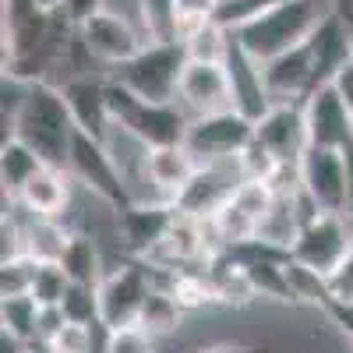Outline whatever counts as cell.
I'll list each match as a JSON object with an SVG mask.
<instances>
[{"label":"cell","instance_id":"1","mask_svg":"<svg viewBox=\"0 0 353 353\" xmlns=\"http://www.w3.org/2000/svg\"><path fill=\"white\" fill-rule=\"evenodd\" d=\"M74 134H78V124H74L71 106L64 99V88L46 81V78L28 85V99H25L8 138L25 141L46 166L68 170Z\"/></svg>","mask_w":353,"mask_h":353},{"label":"cell","instance_id":"2","mask_svg":"<svg viewBox=\"0 0 353 353\" xmlns=\"http://www.w3.org/2000/svg\"><path fill=\"white\" fill-rule=\"evenodd\" d=\"M329 14H332V0H283V4L265 11L261 18L241 25L233 32V39L258 64H269L272 57L293 46H304Z\"/></svg>","mask_w":353,"mask_h":353},{"label":"cell","instance_id":"3","mask_svg":"<svg viewBox=\"0 0 353 353\" xmlns=\"http://www.w3.org/2000/svg\"><path fill=\"white\" fill-rule=\"evenodd\" d=\"M110 96V117L113 128H121L128 138H134L145 149H163V145H184V134L191 128V117L176 103H145L121 81L106 85Z\"/></svg>","mask_w":353,"mask_h":353},{"label":"cell","instance_id":"4","mask_svg":"<svg viewBox=\"0 0 353 353\" xmlns=\"http://www.w3.org/2000/svg\"><path fill=\"white\" fill-rule=\"evenodd\" d=\"M68 173L74 176V181L88 194H96L106 209H113V212H124L128 205L138 201V194L131 191V181H128L121 159L113 156V145L110 141H99L92 134H85V131L74 134Z\"/></svg>","mask_w":353,"mask_h":353},{"label":"cell","instance_id":"5","mask_svg":"<svg viewBox=\"0 0 353 353\" xmlns=\"http://www.w3.org/2000/svg\"><path fill=\"white\" fill-rule=\"evenodd\" d=\"M184 68H188L184 43H149L128 64L113 68L110 78L121 81L124 88H131L145 103H176Z\"/></svg>","mask_w":353,"mask_h":353},{"label":"cell","instance_id":"6","mask_svg":"<svg viewBox=\"0 0 353 353\" xmlns=\"http://www.w3.org/2000/svg\"><path fill=\"white\" fill-rule=\"evenodd\" d=\"M251 141H254L251 117H244L241 110H219V113L191 117V128L184 134V149L198 159V166L237 163Z\"/></svg>","mask_w":353,"mask_h":353},{"label":"cell","instance_id":"7","mask_svg":"<svg viewBox=\"0 0 353 353\" xmlns=\"http://www.w3.org/2000/svg\"><path fill=\"white\" fill-rule=\"evenodd\" d=\"M152 286H156V283H152V272L141 269L138 261H121L117 269H110V272L103 276V283L96 286L99 329H103V332H113V329L138 325Z\"/></svg>","mask_w":353,"mask_h":353},{"label":"cell","instance_id":"8","mask_svg":"<svg viewBox=\"0 0 353 353\" xmlns=\"http://www.w3.org/2000/svg\"><path fill=\"white\" fill-rule=\"evenodd\" d=\"M353 244V223L346 216H332V212H318L314 219H307L297 233V241L290 248V258L301 269L314 272L318 279H329L339 261L346 258Z\"/></svg>","mask_w":353,"mask_h":353},{"label":"cell","instance_id":"9","mask_svg":"<svg viewBox=\"0 0 353 353\" xmlns=\"http://www.w3.org/2000/svg\"><path fill=\"white\" fill-rule=\"evenodd\" d=\"M241 181H244L241 163H205L188 181V188L173 198V205H176V212H181V216H191L198 223H209V219H216L230 205V198L237 194Z\"/></svg>","mask_w":353,"mask_h":353},{"label":"cell","instance_id":"10","mask_svg":"<svg viewBox=\"0 0 353 353\" xmlns=\"http://www.w3.org/2000/svg\"><path fill=\"white\" fill-rule=\"evenodd\" d=\"M78 36H81L85 50L92 53V61L106 64V68H121L149 46L141 28L128 14H117V11H99L96 18H88L78 28Z\"/></svg>","mask_w":353,"mask_h":353},{"label":"cell","instance_id":"11","mask_svg":"<svg viewBox=\"0 0 353 353\" xmlns=\"http://www.w3.org/2000/svg\"><path fill=\"white\" fill-rule=\"evenodd\" d=\"M301 188L318 212L346 216L350 212V181L346 159L336 149H307L301 156Z\"/></svg>","mask_w":353,"mask_h":353},{"label":"cell","instance_id":"12","mask_svg":"<svg viewBox=\"0 0 353 353\" xmlns=\"http://www.w3.org/2000/svg\"><path fill=\"white\" fill-rule=\"evenodd\" d=\"M307 121V149H336L343 152L353 141V110L332 85H321L304 99Z\"/></svg>","mask_w":353,"mask_h":353},{"label":"cell","instance_id":"13","mask_svg":"<svg viewBox=\"0 0 353 353\" xmlns=\"http://www.w3.org/2000/svg\"><path fill=\"white\" fill-rule=\"evenodd\" d=\"M176 223V205L173 201H149L141 198L134 205H128L124 212H117V233L131 254L149 258L163 237L170 233V226Z\"/></svg>","mask_w":353,"mask_h":353},{"label":"cell","instance_id":"14","mask_svg":"<svg viewBox=\"0 0 353 353\" xmlns=\"http://www.w3.org/2000/svg\"><path fill=\"white\" fill-rule=\"evenodd\" d=\"M254 141L265 145L279 163H301L307 152L304 103H272L269 113L254 121Z\"/></svg>","mask_w":353,"mask_h":353},{"label":"cell","instance_id":"15","mask_svg":"<svg viewBox=\"0 0 353 353\" xmlns=\"http://www.w3.org/2000/svg\"><path fill=\"white\" fill-rule=\"evenodd\" d=\"M106 85H110V78H99V74H71V78L61 85L78 131L92 134V138H99V141H110V128H113Z\"/></svg>","mask_w":353,"mask_h":353},{"label":"cell","instance_id":"16","mask_svg":"<svg viewBox=\"0 0 353 353\" xmlns=\"http://www.w3.org/2000/svg\"><path fill=\"white\" fill-rule=\"evenodd\" d=\"M265 88H269L272 103H297L314 92V53L311 43L293 46L279 57H272L269 64H261Z\"/></svg>","mask_w":353,"mask_h":353},{"label":"cell","instance_id":"17","mask_svg":"<svg viewBox=\"0 0 353 353\" xmlns=\"http://www.w3.org/2000/svg\"><path fill=\"white\" fill-rule=\"evenodd\" d=\"M181 106H188L194 117L233 110V92H230V74L226 64H205V61H188L184 78H181Z\"/></svg>","mask_w":353,"mask_h":353},{"label":"cell","instance_id":"18","mask_svg":"<svg viewBox=\"0 0 353 353\" xmlns=\"http://www.w3.org/2000/svg\"><path fill=\"white\" fill-rule=\"evenodd\" d=\"M226 74H230L233 110H241L244 117H251V121H261V117L269 113V106H272V96H269V88H265L261 64L241 50L237 39H233L230 57H226Z\"/></svg>","mask_w":353,"mask_h":353},{"label":"cell","instance_id":"19","mask_svg":"<svg viewBox=\"0 0 353 353\" xmlns=\"http://www.w3.org/2000/svg\"><path fill=\"white\" fill-rule=\"evenodd\" d=\"M141 173L166 201H173L188 188V181L198 173V159L184 145H163V149H145L141 152Z\"/></svg>","mask_w":353,"mask_h":353},{"label":"cell","instance_id":"20","mask_svg":"<svg viewBox=\"0 0 353 353\" xmlns=\"http://www.w3.org/2000/svg\"><path fill=\"white\" fill-rule=\"evenodd\" d=\"M71 181L74 176L68 170H57V166H46L39 170L32 181L21 188V194L14 198V205L28 216H39V219H61L71 205Z\"/></svg>","mask_w":353,"mask_h":353},{"label":"cell","instance_id":"21","mask_svg":"<svg viewBox=\"0 0 353 353\" xmlns=\"http://www.w3.org/2000/svg\"><path fill=\"white\" fill-rule=\"evenodd\" d=\"M61 269L68 272V279L74 286H99L106 272H103V254H99L96 237H88V233H71L68 248L61 254Z\"/></svg>","mask_w":353,"mask_h":353},{"label":"cell","instance_id":"22","mask_svg":"<svg viewBox=\"0 0 353 353\" xmlns=\"http://www.w3.org/2000/svg\"><path fill=\"white\" fill-rule=\"evenodd\" d=\"M46 170V163L28 149L18 138H4L0 145V184H4V198H18L21 188L32 181V176Z\"/></svg>","mask_w":353,"mask_h":353},{"label":"cell","instance_id":"23","mask_svg":"<svg viewBox=\"0 0 353 353\" xmlns=\"http://www.w3.org/2000/svg\"><path fill=\"white\" fill-rule=\"evenodd\" d=\"M39 301L32 293H21V297H0V325H4V336L32 346L39 343Z\"/></svg>","mask_w":353,"mask_h":353},{"label":"cell","instance_id":"24","mask_svg":"<svg viewBox=\"0 0 353 353\" xmlns=\"http://www.w3.org/2000/svg\"><path fill=\"white\" fill-rule=\"evenodd\" d=\"M68 237H71V230H64L61 219L32 216V223L25 226V254L36 258V261H61Z\"/></svg>","mask_w":353,"mask_h":353},{"label":"cell","instance_id":"25","mask_svg":"<svg viewBox=\"0 0 353 353\" xmlns=\"http://www.w3.org/2000/svg\"><path fill=\"white\" fill-rule=\"evenodd\" d=\"M181 318H184V304L173 297V290H170V286H152L138 325L149 329L152 336H166V332L181 329Z\"/></svg>","mask_w":353,"mask_h":353},{"label":"cell","instance_id":"26","mask_svg":"<svg viewBox=\"0 0 353 353\" xmlns=\"http://www.w3.org/2000/svg\"><path fill=\"white\" fill-rule=\"evenodd\" d=\"M230 46H233V32L223 28L216 18L205 21L201 28H194V32L184 39L188 61H205V64H226Z\"/></svg>","mask_w":353,"mask_h":353},{"label":"cell","instance_id":"27","mask_svg":"<svg viewBox=\"0 0 353 353\" xmlns=\"http://www.w3.org/2000/svg\"><path fill=\"white\" fill-rule=\"evenodd\" d=\"M71 290L68 272L61 269V261H36V276H32V297L39 301V307H61Z\"/></svg>","mask_w":353,"mask_h":353},{"label":"cell","instance_id":"28","mask_svg":"<svg viewBox=\"0 0 353 353\" xmlns=\"http://www.w3.org/2000/svg\"><path fill=\"white\" fill-rule=\"evenodd\" d=\"M32 276H36V258H8L0 261V297H21L32 290Z\"/></svg>","mask_w":353,"mask_h":353},{"label":"cell","instance_id":"29","mask_svg":"<svg viewBox=\"0 0 353 353\" xmlns=\"http://www.w3.org/2000/svg\"><path fill=\"white\" fill-rule=\"evenodd\" d=\"M92 346H96V329L85 325V321H68V325L46 343L50 353H92Z\"/></svg>","mask_w":353,"mask_h":353},{"label":"cell","instance_id":"30","mask_svg":"<svg viewBox=\"0 0 353 353\" xmlns=\"http://www.w3.org/2000/svg\"><path fill=\"white\" fill-rule=\"evenodd\" d=\"M103 353H156V336L141 325L113 329V332H106Z\"/></svg>","mask_w":353,"mask_h":353},{"label":"cell","instance_id":"31","mask_svg":"<svg viewBox=\"0 0 353 353\" xmlns=\"http://www.w3.org/2000/svg\"><path fill=\"white\" fill-rule=\"evenodd\" d=\"M325 290H329V301L353 304V244H350L346 258L339 261V269L325 279Z\"/></svg>","mask_w":353,"mask_h":353},{"label":"cell","instance_id":"32","mask_svg":"<svg viewBox=\"0 0 353 353\" xmlns=\"http://www.w3.org/2000/svg\"><path fill=\"white\" fill-rule=\"evenodd\" d=\"M99 11H106V0H64V18L81 28L88 18H96Z\"/></svg>","mask_w":353,"mask_h":353},{"label":"cell","instance_id":"33","mask_svg":"<svg viewBox=\"0 0 353 353\" xmlns=\"http://www.w3.org/2000/svg\"><path fill=\"white\" fill-rule=\"evenodd\" d=\"M329 85H332L336 92L343 96V103H346V106L353 110V61H346V64H343V68L336 71V78H332Z\"/></svg>","mask_w":353,"mask_h":353},{"label":"cell","instance_id":"34","mask_svg":"<svg viewBox=\"0 0 353 353\" xmlns=\"http://www.w3.org/2000/svg\"><path fill=\"white\" fill-rule=\"evenodd\" d=\"M194 353H269L258 343H219V346H205V350H194Z\"/></svg>","mask_w":353,"mask_h":353},{"label":"cell","instance_id":"35","mask_svg":"<svg viewBox=\"0 0 353 353\" xmlns=\"http://www.w3.org/2000/svg\"><path fill=\"white\" fill-rule=\"evenodd\" d=\"M343 159H346V181H350V212H346V219L353 223V141L343 149Z\"/></svg>","mask_w":353,"mask_h":353},{"label":"cell","instance_id":"36","mask_svg":"<svg viewBox=\"0 0 353 353\" xmlns=\"http://www.w3.org/2000/svg\"><path fill=\"white\" fill-rule=\"evenodd\" d=\"M32 4L46 14H57V11H64V0H32Z\"/></svg>","mask_w":353,"mask_h":353},{"label":"cell","instance_id":"37","mask_svg":"<svg viewBox=\"0 0 353 353\" xmlns=\"http://www.w3.org/2000/svg\"><path fill=\"white\" fill-rule=\"evenodd\" d=\"M332 11H336L339 18H353V0H350V8H343V4H336V0H332Z\"/></svg>","mask_w":353,"mask_h":353},{"label":"cell","instance_id":"38","mask_svg":"<svg viewBox=\"0 0 353 353\" xmlns=\"http://www.w3.org/2000/svg\"><path fill=\"white\" fill-rule=\"evenodd\" d=\"M219 4H230V0H219Z\"/></svg>","mask_w":353,"mask_h":353},{"label":"cell","instance_id":"39","mask_svg":"<svg viewBox=\"0 0 353 353\" xmlns=\"http://www.w3.org/2000/svg\"><path fill=\"white\" fill-rule=\"evenodd\" d=\"M43 353H50V350H43Z\"/></svg>","mask_w":353,"mask_h":353}]
</instances>
